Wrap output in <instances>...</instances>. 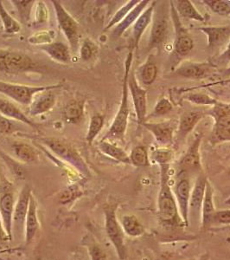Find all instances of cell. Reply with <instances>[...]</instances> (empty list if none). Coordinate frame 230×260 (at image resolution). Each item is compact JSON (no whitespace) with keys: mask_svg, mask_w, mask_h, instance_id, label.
<instances>
[{"mask_svg":"<svg viewBox=\"0 0 230 260\" xmlns=\"http://www.w3.org/2000/svg\"><path fill=\"white\" fill-rule=\"evenodd\" d=\"M150 3V1L149 0L139 1V3L127 14V17L114 27L112 35L114 36L115 38H120L123 35L132 25L135 24L137 19L139 18V16L141 15L142 12L147 8Z\"/></svg>","mask_w":230,"mask_h":260,"instance_id":"484cf974","label":"cell"},{"mask_svg":"<svg viewBox=\"0 0 230 260\" xmlns=\"http://www.w3.org/2000/svg\"><path fill=\"white\" fill-rule=\"evenodd\" d=\"M56 38V32L52 30H39L37 32L34 33L28 39L29 44L32 45H49L53 43L54 39Z\"/></svg>","mask_w":230,"mask_h":260,"instance_id":"f35d334b","label":"cell"},{"mask_svg":"<svg viewBox=\"0 0 230 260\" xmlns=\"http://www.w3.org/2000/svg\"><path fill=\"white\" fill-rule=\"evenodd\" d=\"M121 228L124 234L132 238H138L145 234V228L139 219L133 214H127L121 218Z\"/></svg>","mask_w":230,"mask_h":260,"instance_id":"d6a6232c","label":"cell"},{"mask_svg":"<svg viewBox=\"0 0 230 260\" xmlns=\"http://www.w3.org/2000/svg\"><path fill=\"white\" fill-rule=\"evenodd\" d=\"M158 68L152 60L149 59L139 69L140 80L145 85H150L156 80Z\"/></svg>","mask_w":230,"mask_h":260,"instance_id":"d590c367","label":"cell"},{"mask_svg":"<svg viewBox=\"0 0 230 260\" xmlns=\"http://www.w3.org/2000/svg\"><path fill=\"white\" fill-rule=\"evenodd\" d=\"M133 59V50L127 54L126 62H125L124 77L122 84V95H121V104L119 107L118 112L115 115L112 123L107 130L106 135L100 141H124L125 135L127 131L129 117V105H128V77L130 75L131 66Z\"/></svg>","mask_w":230,"mask_h":260,"instance_id":"6da1fadb","label":"cell"},{"mask_svg":"<svg viewBox=\"0 0 230 260\" xmlns=\"http://www.w3.org/2000/svg\"><path fill=\"white\" fill-rule=\"evenodd\" d=\"M31 194H32V191L30 189V186L25 185L23 186L20 193L18 195L15 208H14L13 219H12V234H18L22 231L24 230L25 219L29 210Z\"/></svg>","mask_w":230,"mask_h":260,"instance_id":"8fae6325","label":"cell"},{"mask_svg":"<svg viewBox=\"0 0 230 260\" xmlns=\"http://www.w3.org/2000/svg\"><path fill=\"white\" fill-rule=\"evenodd\" d=\"M173 109V106L171 104V102L167 98H160V100L157 102L155 108H154V112L150 115V116H154V117H158V116H161V115H165L168 113L171 112V110Z\"/></svg>","mask_w":230,"mask_h":260,"instance_id":"bcb514c9","label":"cell"},{"mask_svg":"<svg viewBox=\"0 0 230 260\" xmlns=\"http://www.w3.org/2000/svg\"><path fill=\"white\" fill-rule=\"evenodd\" d=\"M190 182L187 179H181L175 187V198L181 218L186 225L189 221V203L190 199Z\"/></svg>","mask_w":230,"mask_h":260,"instance_id":"ac0fdd59","label":"cell"},{"mask_svg":"<svg viewBox=\"0 0 230 260\" xmlns=\"http://www.w3.org/2000/svg\"><path fill=\"white\" fill-rule=\"evenodd\" d=\"M155 6L156 2H152L147 6V8L142 12L141 15L139 16V18L137 19L135 24H133V50L138 47L139 41L141 39V37L146 30V28L149 26L150 22L154 18V11H155Z\"/></svg>","mask_w":230,"mask_h":260,"instance_id":"cb8c5ba5","label":"cell"},{"mask_svg":"<svg viewBox=\"0 0 230 260\" xmlns=\"http://www.w3.org/2000/svg\"><path fill=\"white\" fill-rule=\"evenodd\" d=\"M143 126L152 134L157 142L163 146L168 147L173 144L176 122L173 121H165L161 122H145Z\"/></svg>","mask_w":230,"mask_h":260,"instance_id":"5bb4252c","label":"cell"},{"mask_svg":"<svg viewBox=\"0 0 230 260\" xmlns=\"http://www.w3.org/2000/svg\"><path fill=\"white\" fill-rule=\"evenodd\" d=\"M187 100H189L192 104H198V105H217L218 103L215 99L210 98V95L203 93H190L186 96Z\"/></svg>","mask_w":230,"mask_h":260,"instance_id":"f6af8a7d","label":"cell"},{"mask_svg":"<svg viewBox=\"0 0 230 260\" xmlns=\"http://www.w3.org/2000/svg\"><path fill=\"white\" fill-rule=\"evenodd\" d=\"M15 197L13 192V185L0 174V215L3 221L6 234L12 240V219L15 208Z\"/></svg>","mask_w":230,"mask_h":260,"instance_id":"52a82bcc","label":"cell"},{"mask_svg":"<svg viewBox=\"0 0 230 260\" xmlns=\"http://www.w3.org/2000/svg\"><path fill=\"white\" fill-rule=\"evenodd\" d=\"M84 111L85 100L72 99L63 108L62 117L68 124H78L84 118Z\"/></svg>","mask_w":230,"mask_h":260,"instance_id":"4316f807","label":"cell"},{"mask_svg":"<svg viewBox=\"0 0 230 260\" xmlns=\"http://www.w3.org/2000/svg\"><path fill=\"white\" fill-rule=\"evenodd\" d=\"M217 105L214 111L215 117L214 136L218 142H227L230 141V108Z\"/></svg>","mask_w":230,"mask_h":260,"instance_id":"9a60e30c","label":"cell"},{"mask_svg":"<svg viewBox=\"0 0 230 260\" xmlns=\"http://www.w3.org/2000/svg\"><path fill=\"white\" fill-rule=\"evenodd\" d=\"M170 6H171L170 8L171 18L172 24L174 25L175 33H176L174 42L175 52L177 56H185L191 51L194 47V43L191 37L189 35L188 31L181 23L180 17L178 16L177 11L175 9L173 1H171Z\"/></svg>","mask_w":230,"mask_h":260,"instance_id":"9c48e42d","label":"cell"},{"mask_svg":"<svg viewBox=\"0 0 230 260\" xmlns=\"http://www.w3.org/2000/svg\"><path fill=\"white\" fill-rule=\"evenodd\" d=\"M204 116L205 113L201 110H189L183 113L177 124V143L183 142Z\"/></svg>","mask_w":230,"mask_h":260,"instance_id":"ffe728a7","label":"cell"},{"mask_svg":"<svg viewBox=\"0 0 230 260\" xmlns=\"http://www.w3.org/2000/svg\"><path fill=\"white\" fill-rule=\"evenodd\" d=\"M40 141L47 148H50V150L52 151L54 154L73 166L74 169H76L83 175H89L87 163L83 160L79 151L77 150V148L72 143L66 140L55 137H43L40 138Z\"/></svg>","mask_w":230,"mask_h":260,"instance_id":"277c9868","label":"cell"},{"mask_svg":"<svg viewBox=\"0 0 230 260\" xmlns=\"http://www.w3.org/2000/svg\"><path fill=\"white\" fill-rule=\"evenodd\" d=\"M198 30L207 36L208 48L218 50L230 41V26H207L198 28Z\"/></svg>","mask_w":230,"mask_h":260,"instance_id":"2e32d148","label":"cell"},{"mask_svg":"<svg viewBox=\"0 0 230 260\" xmlns=\"http://www.w3.org/2000/svg\"><path fill=\"white\" fill-rule=\"evenodd\" d=\"M62 86V83L51 85L32 86L0 81V94L11 98L18 104L30 106L34 98L39 93L59 89Z\"/></svg>","mask_w":230,"mask_h":260,"instance_id":"5b68a950","label":"cell"},{"mask_svg":"<svg viewBox=\"0 0 230 260\" xmlns=\"http://www.w3.org/2000/svg\"><path fill=\"white\" fill-rule=\"evenodd\" d=\"M216 62L219 65H226L230 62V41L227 45L223 52L217 57Z\"/></svg>","mask_w":230,"mask_h":260,"instance_id":"f907efd6","label":"cell"},{"mask_svg":"<svg viewBox=\"0 0 230 260\" xmlns=\"http://www.w3.org/2000/svg\"><path fill=\"white\" fill-rule=\"evenodd\" d=\"M174 4L175 9L177 11V14L182 18L192 19V20L198 21L204 23L206 21V18L202 15L195 6H193L191 1L189 0H177Z\"/></svg>","mask_w":230,"mask_h":260,"instance_id":"4dcf8cb0","label":"cell"},{"mask_svg":"<svg viewBox=\"0 0 230 260\" xmlns=\"http://www.w3.org/2000/svg\"><path fill=\"white\" fill-rule=\"evenodd\" d=\"M79 50H80L81 59L84 62H89L90 60L95 58L99 51V49L97 45L93 40L90 39H85L80 45Z\"/></svg>","mask_w":230,"mask_h":260,"instance_id":"ab89813d","label":"cell"},{"mask_svg":"<svg viewBox=\"0 0 230 260\" xmlns=\"http://www.w3.org/2000/svg\"><path fill=\"white\" fill-rule=\"evenodd\" d=\"M152 26L150 30L149 50L160 49L164 45L168 37V19L164 12H157L154 14Z\"/></svg>","mask_w":230,"mask_h":260,"instance_id":"4fadbf2b","label":"cell"},{"mask_svg":"<svg viewBox=\"0 0 230 260\" xmlns=\"http://www.w3.org/2000/svg\"><path fill=\"white\" fill-rule=\"evenodd\" d=\"M116 208V205H110L105 207V229L106 235L113 245L118 257L121 260H124L127 256L124 232L121 228V223L117 219Z\"/></svg>","mask_w":230,"mask_h":260,"instance_id":"ba28073f","label":"cell"},{"mask_svg":"<svg viewBox=\"0 0 230 260\" xmlns=\"http://www.w3.org/2000/svg\"><path fill=\"white\" fill-rule=\"evenodd\" d=\"M10 240L9 237L6 234L5 228H4L3 221L1 219V215H0V241L2 240Z\"/></svg>","mask_w":230,"mask_h":260,"instance_id":"816d5d0a","label":"cell"},{"mask_svg":"<svg viewBox=\"0 0 230 260\" xmlns=\"http://www.w3.org/2000/svg\"><path fill=\"white\" fill-rule=\"evenodd\" d=\"M40 50L59 63L68 64L70 62V47L62 42H53L49 45H43L40 46Z\"/></svg>","mask_w":230,"mask_h":260,"instance_id":"d4e9b609","label":"cell"},{"mask_svg":"<svg viewBox=\"0 0 230 260\" xmlns=\"http://www.w3.org/2000/svg\"><path fill=\"white\" fill-rule=\"evenodd\" d=\"M139 3V0H130V1H128L127 3L125 4L124 6L121 7V8L116 12L114 15L112 16V18H111L109 23L107 24L106 28L104 29V31L110 30L112 27L116 26L117 24H120L121 21L123 20V19L127 17V14H128V13H129V12H130Z\"/></svg>","mask_w":230,"mask_h":260,"instance_id":"8d00e7d4","label":"cell"},{"mask_svg":"<svg viewBox=\"0 0 230 260\" xmlns=\"http://www.w3.org/2000/svg\"><path fill=\"white\" fill-rule=\"evenodd\" d=\"M131 164L136 167H147L149 166V158L146 148L143 146H137L133 148L129 155Z\"/></svg>","mask_w":230,"mask_h":260,"instance_id":"60d3db41","label":"cell"},{"mask_svg":"<svg viewBox=\"0 0 230 260\" xmlns=\"http://www.w3.org/2000/svg\"><path fill=\"white\" fill-rule=\"evenodd\" d=\"M152 158L160 165L170 164L172 159V153L168 148H158L152 152Z\"/></svg>","mask_w":230,"mask_h":260,"instance_id":"7dc6e473","label":"cell"},{"mask_svg":"<svg viewBox=\"0 0 230 260\" xmlns=\"http://www.w3.org/2000/svg\"><path fill=\"white\" fill-rule=\"evenodd\" d=\"M206 176L200 174L196 180L195 185L190 192V199L189 203V217L191 219L196 218L198 214H201L202 205L204 201L205 189H206Z\"/></svg>","mask_w":230,"mask_h":260,"instance_id":"d6986e66","label":"cell"},{"mask_svg":"<svg viewBox=\"0 0 230 260\" xmlns=\"http://www.w3.org/2000/svg\"><path fill=\"white\" fill-rule=\"evenodd\" d=\"M53 90H46L35 95L30 104L29 115L37 116L50 112L56 104V96Z\"/></svg>","mask_w":230,"mask_h":260,"instance_id":"44dd1931","label":"cell"},{"mask_svg":"<svg viewBox=\"0 0 230 260\" xmlns=\"http://www.w3.org/2000/svg\"><path fill=\"white\" fill-rule=\"evenodd\" d=\"M223 73H224V74L223 75H224L225 77H230V67H228V68L226 69Z\"/></svg>","mask_w":230,"mask_h":260,"instance_id":"db71d44e","label":"cell"},{"mask_svg":"<svg viewBox=\"0 0 230 260\" xmlns=\"http://www.w3.org/2000/svg\"><path fill=\"white\" fill-rule=\"evenodd\" d=\"M51 3L56 12V21L60 30L68 40L71 51L76 52L80 48V25L60 1L52 0Z\"/></svg>","mask_w":230,"mask_h":260,"instance_id":"8992f818","label":"cell"},{"mask_svg":"<svg viewBox=\"0 0 230 260\" xmlns=\"http://www.w3.org/2000/svg\"><path fill=\"white\" fill-rule=\"evenodd\" d=\"M86 245L89 250V254L91 260H107V256L103 249L95 240L89 239V240H87Z\"/></svg>","mask_w":230,"mask_h":260,"instance_id":"7bdbcfd3","label":"cell"},{"mask_svg":"<svg viewBox=\"0 0 230 260\" xmlns=\"http://www.w3.org/2000/svg\"><path fill=\"white\" fill-rule=\"evenodd\" d=\"M12 152L19 162L33 164L39 160V151L30 143L14 142L12 145Z\"/></svg>","mask_w":230,"mask_h":260,"instance_id":"83f0119b","label":"cell"},{"mask_svg":"<svg viewBox=\"0 0 230 260\" xmlns=\"http://www.w3.org/2000/svg\"><path fill=\"white\" fill-rule=\"evenodd\" d=\"M219 83H220V84H223V83H230V77H228V78H227V79H226V80H222V81H221V82H218V83H212V85H215V84H219Z\"/></svg>","mask_w":230,"mask_h":260,"instance_id":"f5cc1de1","label":"cell"},{"mask_svg":"<svg viewBox=\"0 0 230 260\" xmlns=\"http://www.w3.org/2000/svg\"><path fill=\"white\" fill-rule=\"evenodd\" d=\"M40 228L39 216H37V202L35 196L31 194L29 210L27 213L25 225H24V238L25 243L30 244L35 239V235Z\"/></svg>","mask_w":230,"mask_h":260,"instance_id":"603a6c76","label":"cell"},{"mask_svg":"<svg viewBox=\"0 0 230 260\" xmlns=\"http://www.w3.org/2000/svg\"><path fill=\"white\" fill-rule=\"evenodd\" d=\"M20 130L16 121L6 117L0 113V134L1 135H12Z\"/></svg>","mask_w":230,"mask_h":260,"instance_id":"ee69618b","label":"cell"},{"mask_svg":"<svg viewBox=\"0 0 230 260\" xmlns=\"http://www.w3.org/2000/svg\"><path fill=\"white\" fill-rule=\"evenodd\" d=\"M213 223L221 225H230V209L216 211L213 216Z\"/></svg>","mask_w":230,"mask_h":260,"instance_id":"c3c4849f","label":"cell"},{"mask_svg":"<svg viewBox=\"0 0 230 260\" xmlns=\"http://www.w3.org/2000/svg\"><path fill=\"white\" fill-rule=\"evenodd\" d=\"M201 141H202V136L199 135L196 138L195 141L192 142L189 149L187 150L183 158L178 163L179 171L181 173L200 171L202 169L200 153H199Z\"/></svg>","mask_w":230,"mask_h":260,"instance_id":"e0dca14e","label":"cell"},{"mask_svg":"<svg viewBox=\"0 0 230 260\" xmlns=\"http://www.w3.org/2000/svg\"><path fill=\"white\" fill-rule=\"evenodd\" d=\"M161 169V186L158 200V207L160 219L165 224L179 225L183 223L175 195L169 186V169L170 164H163Z\"/></svg>","mask_w":230,"mask_h":260,"instance_id":"3957f363","label":"cell"},{"mask_svg":"<svg viewBox=\"0 0 230 260\" xmlns=\"http://www.w3.org/2000/svg\"><path fill=\"white\" fill-rule=\"evenodd\" d=\"M104 126V116L103 115L97 114V115H93L90 119L89 122V129L86 135V142L89 145H91L94 142L98 135L100 134Z\"/></svg>","mask_w":230,"mask_h":260,"instance_id":"e575fe53","label":"cell"},{"mask_svg":"<svg viewBox=\"0 0 230 260\" xmlns=\"http://www.w3.org/2000/svg\"><path fill=\"white\" fill-rule=\"evenodd\" d=\"M215 208L213 200V188L211 184L207 181L206 189L204 194V201L202 205V225L204 228H209L213 224V216L215 214Z\"/></svg>","mask_w":230,"mask_h":260,"instance_id":"f1b7e54d","label":"cell"},{"mask_svg":"<svg viewBox=\"0 0 230 260\" xmlns=\"http://www.w3.org/2000/svg\"><path fill=\"white\" fill-rule=\"evenodd\" d=\"M0 21L3 24L5 32L8 35H14L21 30L20 23L12 18V16L4 6L2 1H0Z\"/></svg>","mask_w":230,"mask_h":260,"instance_id":"836d02e7","label":"cell"},{"mask_svg":"<svg viewBox=\"0 0 230 260\" xmlns=\"http://www.w3.org/2000/svg\"><path fill=\"white\" fill-rule=\"evenodd\" d=\"M0 113L11 120L19 121L21 123L30 126L33 129L39 130V125L30 119L28 115H25L15 104H13L8 99L0 98Z\"/></svg>","mask_w":230,"mask_h":260,"instance_id":"7402d4cb","label":"cell"},{"mask_svg":"<svg viewBox=\"0 0 230 260\" xmlns=\"http://www.w3.org/2000/svg\"><path fill=\"white\" fill-rule=\"evenodd\" d=\"M217 71V65L212 62H187L176 70V74L193 80H201L210 77Z\"/></svg>","mask_w":230,"mask_h":260,"instance_id":"7c38bea8","label":"cell"},{"mask_svg":"<svg viewBox=\"0 0 230 260\" xmlns=\"http://www.w3.org/2000/svg\"><path fill=\"white\" fill-rule=\"evenodd\" d=\"M15 7L20 18L21 23L24 25H30L32 22V12L35 8V0H12L10 1Z\"/></svg>","mask_w":230,"mask_h":260,"instance_id":"1f68e13d","label":"cell"},{"mask_svg":"<svg viewBox=\"0 0 230 260\" xmlns=\"http://www.w3.org/2000/svg\"><path fill=\"white\" fill-rule=\"evenodd\" d=\"M128 89L133 98V105L135 110L136 117L139 125L143 126L146 122V108H147V98L146 90L139 86L134 72L131 73L128 77Z\"/></svg>","mask_w":230,"mask_h":260,"instance_id":"30bf717a","label":"cell"},{"mask_svg":"<svg viewBox=\"0 0 230 260\" xmlns=\"http://www.w3.org/2000/svg\"><path fill=\"white\" fill-rule=\"evenodd\" d=\"M49 22V10L45 1H37L35 6V15L30 26L40 28Z\"/></svg>","mask_w":230,"mask_h":260,"instance_id":"74e56055","label":"cell"},{"mask_svg":"<svg viewBox=\"0 0 230 260\" xmlns=\"http://www.w3.org/2000/svg\"><path fill=\"white\" fill-rule=\"evenodd\" d=\"M79 192L78 190H74L73 189V188H68V189L64 190V191L61 193L60 201H61V202H62V203H68V202L72 201V200H74L75 197L80 195L77 194V192Z\"/></svg>","mask_w":230,"mask_h":260,"instance_id":"681fc988","label":"cell"},{"mask_svg":"<svg viewBox=\"0 0 230 260\" xmlns=\"http://www.w3.org/2000/svg\"><path fill=\"white\" fill-rule=\"evenodd\" d=\"M98 148L102 154L107 155L113 160L125 164H131L129 155L127 154V152L115 145L114 143L108 141H100L98 144Z\"/></svg>","mask_w":230,"mask_h":260,"instance_id":"f546056e","label":"cell"},{"mask_svg":"<svg viewBox=\"0 0 230 260\" xmlns=\"http://www.w3.org/2000/svg\"><path fill=\"white\" fill-rule=\"evenodd\" d=\"M46 65L20 50L0 49V73L6 75L44 73Z\"/></svg>","mask_w":230,"mask_h":260,"instance_id":"7a4b0ae2","label":"cell"},{"mask_svg":"<svg viewBox=\"0 0 230 260\" xmlns=\"http://www.w3.org/2000/svg\"><path fill=\"white\" fill-rule=\"evenodd\" d=\"M203 3L215 14L230 15V0H204Z\"/></svg>","mask_w":230,"mask_h":260,"instance_id":"b9f144b4","label":"cell"}]
</instances>
